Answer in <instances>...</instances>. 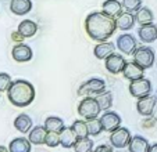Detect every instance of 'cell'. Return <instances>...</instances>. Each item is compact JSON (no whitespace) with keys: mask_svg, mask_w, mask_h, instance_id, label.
Listing matches in <instances>:
<instances>
[{"mask_svg":"<svg viewBox=\"0 0 157 152\" xmlns=\"http://www.w3.org/2000/svg\"><path fill=\"white\" fill-rule=\"evenodd\" d=\"M117 29V21L114 17L103 11H93L85 20V31L89 38L96 42H107Z\"/></svg>","mask_w":157,"mask_h":152,"instance_id":"cell-1","label":"cell"},{"mask_svg":"<svg viewBox=\"0 0 157 152\" xmlns=\"http://www.w3.org/2000/svg\"><path fill=\"white\" fill-rule=\"evenodd\" d=\"M35 96L36 93L33 85L24 79L14 80L10 86V89L7 90L9 101L18 108H25V107L31 105L35 100Z\"/></svg>","mask_w":157,"mask_h":152,"instance_id":"cell-2","label":"cell"},{"mask_svg":"<svg viewBox=\"0 0 157 152\" xmlns=\"http://www.w3.org/2000/svg\"><path fill=\"white\" fill-rule=\"evenodd\" d=\"M100 107H99V103L96 97H85L79 103L78 105V114L81 115L82 118H85L86 120L93 119V118H98L100 115Z\"/></svg>","mask_w":157,"mask_h":152,"instance_id":"cell-3","label":"cell"},{"mask_svg":"<svg viewBox=\"0 0 157 152\" xmlns=\"http://www.w3.org/2000/svg\"><path fill=\"white\" fill-rule=\"evenodd\" d=\"M106 91V82L103 79H99V78H92V79L86 80L85 83L79 86L78 89V96L83 97V96H99L100 93Z\"/></svg>","mask_w":157,"mask_h":152,"instance_id":"cell-4","label":"cell"},{"mask_svg":"<svg viewBox=\"0 0 157 152\" xmlns=\"http://www.w3.org/2000/svg\"><path fill=\"white\" fill-rule=\"evenodd\" d=\"M133 61L136 62L139 67H142L143 69H147L151 68L156 61V56H154V51L150 47H138L136 51L133 53Z\"/></svg>","mask_w":157,"mask_h":152,"instance_id":"cell-5","label":"cell"},{"mask_svg":"<svg viewBox=\"0 0 157 152\" xmlns=\"http://www.w3.org/2000/svg\"><path fill=\"white\" fill-rule=\"evenodd\" d=\"M131 138H132V136H131V132L127 127H118L117 130L111 132V134H110V143H111V145L114 148L121 149V148L128 147Z\"/></svg>","mask_w":157,"mask_h":152,"instance_id":"cell-6","label":"cell"},{"mask_svg":"<svg viewBox=\"0 0 157 152\" xmlns=\"http://www.w3.org/2000/svg\"><path fill=\"white\" fill-rule=\"evenodd\" d=\"M129 93L135 98H142L151 93V82L149 79H138L129 83Z\"/></svg>","mask_w":157,"mask_h":152,"instance_id":"cell-7","label":"cell"},{"mask_svg":"<svg viewBox=\"0 0 157 152\" xmlns=\"http://www.w3.org/2000/svg\"><path fill=\"white\" fill-rule=\"evenodd\" d=\"M100 122H101V126H103V130L109 133L121 127V116L117 112H113V111L104 112L100 116Z\"/></svg>","mask_w":157,"mask_h":152,"instance_id":"cell-8","label":"cell"},{"mask_svg":"<svg viewBox=\"0 0 157 152\" xmlns=\"http://www.w3.org/2000/svg\"><path fill=\"white\" fill-rule=\"evenodd\" d=\"M117 47H118V50L121 53L129 56V54H133L136 51L138 42H136V39L133 38V35L124 33V35L118 36V39H117Z\"/></svg>","mask_w":157,"mask_h":152,"instance_id":"cell-9","label":"cell"},{"mask_svg":"<svg viewBox=\"0 0 157 152\" xmlns=\"http://www.w3.org/2000/svg\"><path fill=\"white\" fill-rule=\"evenodd\" d=\"M125 64H127V61H125L124 57L120 56V54H116V53L110 54V56L104 60L106 69L109 71L110 73H113V75L121 73L122 69H124V67H125Z\"/></svg>","mask_w":157,"mask_h":152,"instance_id":"cell-10","label":"cell"},{"mask_svg":"<svg viewBox=\"0 0 157 152\" xmlns=\"http://www.w3.org/2000/svg\"><path fill=\"white\" fill-rule=\"evenodd\" d=\"M11 56L17 62H28L32 60L33 53H32V49H31L28 44L18 43L13 47Z\"/></svg>","mask_w":157,"mask_h":152,"instance_id":"cell-11","label":"cell"},{"mask_svg":"<svg viewBox=\"0 0 157 152\" xmlns=\"http://www.w3.org/2000/svg\"><path fill=\"white\" fill-rule=\"evenodd\" d=\"M122 75H124V78L128 79L129 82H133V80L145 78V69H143L142 67H139L135 61H129L125 64L124 69H122Z\"/></svg>","mask_w":157,"mask_h":152,"instance_id":"cell-12","label":"cell"},{"mask_svg":"<svg viewBox=\"0 0 157 152\" xmlns=\"http://www.w3.org/2000/svg\"><path fill=\"white\" fill-rule=\"evenodd\" d=\"M156 98L157 96H145L142 98H138V103H136V109L142 116L146 118H150L151 116V112H153L154 108V103H156Z\"/></svg>","mask_w":157,"mask_h":152,"instance_id":"cell-13","label":"cell"},{"mask_svg":"<svg viewBox=\"0 0 157 152\" xmlns=\"http://www.w3.org/2000/svg\"><path fill=\"white\" fill-rule=\"evenodd\" d=\"M138 35L143 43H153L157 39V25L153 22L140 25V28L138 29Z\"/></svg>","mask_w":157,"mask_h":152,"instance_id":"cell-14","label":"cell"},{"mask_svg":"<svg viewBox=\"0 0 157 152\" xmlns=\"http://www.w3.org/2000/svg\"><path fill=\"white\" fill-rule=\"evenodd\" d=\"M114 50H116V46L111 42H100V43H98L95 46L93 54L99 60H106L110 54L114 53Z\"/></svg>","mask_w":157,"mask_h":152,"instance_id":"cell-15","label":"cell"},{"mask_svg":"<svg viewBox=\"0 0 157 152\" xmlns=\"http://www.w3.org/2000/svg\"><path fill=\"white\" fill-rule=\"evenodd\" d=\"M10 10L15 15H25L32 10V2L31 0H11Z\"/></svg>","mask_w":157,"mask_h":152,"instance_id":"cell-16","label":"cell"},{"mask_svg":"<svg viewBox=\"0 0 157 152\" xmlns=\"http://www.w3.org/2000/svg\"><path fill=\"white\" fill-rule=\"evenodd\" d=\"M149 141L142 136H133L128 144V151L129 152H149Z\"/></svg>","mask_w":157,"mask_h":152,"instance_id":"cell-17","label":"cell"},{"mask_svg":"<svg viewBox=\"0 0 157 152\" xmlns=\"http://www.w3.org/2000/svg\"><path fill=\"white\" fill-rule=\"evenodd\" d=\"M31 148H32V143L25 137H17L9 144L10 152H31Z\"/></svg>","mask_w":157,"mask_h":152,"instance_id":"cell-18","label":"cell"},{"mask_svg":"<svg viewBox=\"0 0 157 152\" xmlns=\"http://www.w3.org/2000/svg\"><path fill=\"white\" fill-rule=\"evenodd\" d=\"M116 21H117V28L121 29V31L132 29L133 25H135V22H136L133 13H128V11L127 13H121V14L116 18Z\"/></svg>","mask_w":157,"mask_h":152,"instance_id":"cell-19","label":"cell"},{"mask_svg":"<svg viewBox=\"0 0 157 152\" xmlns=\"http://www.w3.org/2000/svg\"><path fill=\"white\" fill-rule=\"evenodd\" d=\"M78 137L74 133V130L71 127H64L63 132L60 133V145L64 147V148H74L75 143H77Z\"/></svg>","mask_w":157,"mask_h":152,"instance_id":"cell-20","label":"cell"},{"mask_svg":"<svg viewBox=\"0 0 157 152\" xmlns=\"http://www.w3.org/2000/svg\"><path fill=\"white\" fill-rule=\"evenodd\" d=\"M32 119H31L29 115L27 114H20L17 118L14 119V127L18 130L20 133L25 134V133H29L32 129Z\"/></svg>","mask_w":157,"mask_h":152,"instance_id":"cell-21","label":"cell"},{"mask_svg":"<svg viewBox=\"0 0 157 152\" xmlns=\"http://www.w3.org/2000/svg\"><path fill=\"white\" fill-rule=\"evenodd\" d=\"M46 134H48V130L44 126H35L33 129H31L29 134H28V140L33 145H40V144H44Z\"/></svg>","mask_w":157,"mask_h":152,"instance_id":"cell-22","label":"cell"},{"mask_svg":"<svg viewBox=\"0 0 157 152\" xmlns=\"http://www.w3.org/2000/svg\"><path fill=\"white\" fill-rule=\"evenodd\" d=\"M101 11L106 13L107 15L117 18L122 13V3L118 0H106L101 6Z\"/></svg>","mask_w":157,"mask_h":152,"instance_id":"cell-23","label":"cell"},{"mask_svg":"<svg viewBox=\"0 0 157 152\" xmlns=\"http://www.w3.org/2000/svg\"><path fill=\"white\" fill-rule=\"evenodd\" d=\"M17 31L24 36L25 39L32 38L36 33V31H38V25H36V22H33V21H31V20H24L22 22H20Z\"/></svg>","mask_w":157,"mask_h":152,"instance_id":"cell-24","label":"cell"},{"mask_svg":"<svg viewBox=\"0 0 157 152\" xmlns=\"http://www.w3.org/2000/svg\"><path fill=\"white\" fill-rule=\"evenodd\" d=\"M135 20L139 25H146V24H151L154 20V14L150 9L147 7H140L136 13H135Z\"/></svg>","mask_w":157,"mask_h":152,"instance_id":"cell-25","label":"cell"},{"mask_svg":"<svg viewBox=\"0 0 157 152\" xmlns=\"http://www.w3.org/2000/svg\"><path fill=\"white\" fill-rule=\"evenodd\" d=\"M44 127L48 132H54V133H61L63 129H64V122H63L61 118L57 116H49L48 119L44 120Z\"/></svg>","mask_w":157,"mask_h":152,"instance_id":"cell-26","label":"cell"},{"mask_svg":"<svg viewBox=\"0 0 157 152\" xmlns=\"http://www.w3.org/2000/svg\"><path fill=\"white\" fill-rule=\"evenodd\" d=\"M96 100L99 103V107H100L101 111H109L113 105V94L110 91H103L99 96H96Z\"/></svg>","mask_w":157,"mask_h":152,"instance_id":"cell-27","label":"cell"},{"mask_svg":"<svg viewBox=\"0 0 157 152\" xmlns=\"http://www.w3.org/2000/svg\"><path fill=\"white\" fill-rule=\"evenodd\" d=\"M93 141L89 137H83V138H78L77 143L74 145L75 152H93Z\"/></svg>","mask_w":157,"mask_h":152,"instance_id":"cell-28","label":"cell"},{"mask_svg":"<svg viewBox=\"0 0 157 152\" xmlns=\"http://www.w3.org/2000/svg\"><path fill=\"white\" fill-rule=\"evenodd\" d=\"M71 129L74 130V133L77 134L78 138L89 137V130H88V122L86 120H75L72 123Z\"/></svg>","mask_w":157,"mask_h":152,"instance_id":"cell-29","label":"cell"},{"mask_svg":"<svg viewBox=\"0 0 157 152\" xmlns=\"http://www.w3.org/2000/svg\"><path fill=\"white\" fill-rule=\"evenodd\" d=\"M86 122H88L89 136H99L103 132V126H101L100 118H93V119H89Z\"/></svg>","mask_w":157,"mask_h":152,"instance_id":"cell-30","label":"cell"},{"mask_svg":"<svg viewBox=\"0 0 157 152\" xmlns=\"http://www.w3.org/2000/svg\"><path fill=\"white\" fill-rule=\"evenodd\" d=\"M122 7L128 13H136L142 7V0H122Z\"/></svg>","mask_w":157,"mask_h":152,"instance_id":"cell-31","label":"cell"},{"mask_svg":"<svg viewBox=\"0 0 157 152\" xmlns=\"http://www.w3.org/2000/svg\"><path fill=\"white\" fill-rule=\"evenodd\" d=\"M44 144L50 148L60 145V133H54V132H48L46 138H44Z\"/></svg>","mask_w":157,"mask_h":152,"instance_id":"cell-32","label":"cell"},{"mask_svg":"<svg viewBox=\"0 0 157 152\" xmlns=\"http://www.w3.org/2000/svg\"><path fill=\"white\" fill-rule=\"evenodd\" d=\"M13 80H11V76L6 72H2L0 73V93L2 91H7L11 86Z\"/></svg>","mask_w":157,"mask_h":152,"instance_id":"cell-33","label":"cell"},{"mask_svg":"<svg viewBox=\"0 0 157 152\" xmlns=\"http://www.w3.org/2000/svg\"><path fill=\"white\" fill-rule=\"evenodd\" d=\"M93 152H114V151H113V145H104V144H101L98 148H95Z\"/></svg>","mask_w":157,"mask_h":152,"instance_id":"cell-34","label":"cell"},{"mask_svg":"<svg viewBox=\"0 0 157 152\" xmlns=\"http://www.w3.org/2000/svg\"><path fill=\"white\" fill-rule=\"evenodd\" d=\"M24 36H22V35H21V33L20 32H18V31H17V32H13L11 33V40L13 42H15V43H20V42H22V40H24Z\"/></svg>","mask_w":157,"mask_h":152,"instance_id":"cell-35","label":"cell"},{"mask_svg":"<svg viewBox=\"0 0 157 152\" xmlns=\"http://www.w3.org/2000/svg\"><path fill=\"white\" fill-rule=\"evenodd\" d=\"M150 118L157 122V98H156V103H154V108H153V112H151V116Z\"/></svg>","mask_w":157,"mask_h":152,"instance_id":"cell-36","label":"cell"},{"mask_svg":"<svg viewBox=\"0 0 157 152\" xmlns=\"http://www.w3.org/2000/svg\"><path fill=\"white\" fill-rule=\"evenodd\" d=\"M149 152H157V143L153 144V145H150V148H149Z\"/></svg>","mask_w":157,"mask_h":152,"instance_id":"cell-37","label":"cell"},{"mask_svg":"<svg viewBox=\"0 0 157 152\" xmlns=\"http://www.w3.org/2000/svg\"><path fill=\"white\" fill-rule=\"evenodd\" d=\"M0 152H10V151H9V148H6V147H3V145H0Z\"/></svg>","mask_w":157,"mask_h":152,"instance_id":"cell-38","label":"cell"},{"mask_svg":"<svg viewBox=\"0 0 157 152\" xmlns=\"http://www.w3.org/2000/svg\"><path fill=\"white\" fill-rule=\"evenodd\" d=\"M156 65H157V61H156Z\"/></svg>","mask_w":157,"mask_h":152,"instance_id":"cell-39","label":"cell"}]
</instances>
